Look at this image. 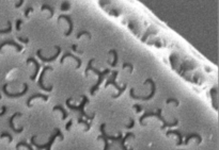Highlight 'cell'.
<instances>
[{"label": "cell", "mask_w": 219, "mask_h": 150, "mask_svg": "<svg viewBox=\"0 0 219 150\" xmlns=\"http://www.w3.org/2000/svg\"><path fill=\"white\" fill-rule=\"evenodd\" d=\"M94 62V59H91L89 61V64H88V67L86 68V72H85V75H88V72H89L90 69L92 70V72H94L95 74H96L97 76H98V80H97V82H96V84L94 85L93 87H91V89H90V94L91 95H94L95 94V92H96V89L98 87H100V83L103 82V80H104V78H105V76L106 75H108V74H110V70L109 69H106V70H104V72H98L96 68H94V67H92V63Z\"/></svg>", "instance_id": "cell-1"}, {"label": "cell", "mask_w": 219, "mask_h": 150, "mask_svg": "<svg viewBox=\"0 0 219 150\" xmlns=\"http://www.w3.org/2000/svg\"><path fill=\"white\" fill-rule=\"evenodd\" d=\"M81 98H82V102L80 103V105H78V107H76V105H71V98H69L67 100V108L69 109H71V110H73V111H78V112H80V114L82 115L83 117H86L87 119H89V120H91L92 121L93 120V118L95 117V113H93L92 114V116H89V115H87L86 114V112H85V105L88 103V98H87V96H85V95H81Z\"/></svg>", "instance_id": "cell-2"}, {"label": "cell", "mask_w": 219, "mask_h": 150, "mask_svg": "<svg viewBox=\"0 0 219 150\" xmlns=\"http://www.w3.org/2000/svg\"><path fill=\"white\" fill-rule=\"evenodd\" d=\"M57 136L60 137V140H64V136L62 135V133H61V131H60L59 128H56L55 129V134H53L51 135V137H50V140L47 142L46 144H43V145H39V144L35 143V137H37V135H33V136L31 137V144L33 145V146H35L37 148V149H46V150H50V147H51V145H53V140H55V138H56Z\"/></svg>", "instance_id": "cell-3"}, {"label": "cell", "mask_w": 219, "mask_h": 150, "mask_svg": "<svg viewBox=\"0 0 219 150\" xmlns=\"http://www.w3.org/2000/svg\"><path fill=\"white\" fill-rule=\"evenodd\" d=\"M146 83H151V87H152V91H151V94L149 95V96H136L135 95V89L134 88H130V96L133 99H136V100H150V99H152L153 97H154V94H155V83H154V81H153L152 79H146V81H144V84H146Z\"/></svg>", "instance_id": "cell-4"}, {"label": "cell", "mask_w": 219, "mask_h": 150, "mask_svg": "<svg viewBox=\"0 0 219 150\" xmlns=\"http://www.w3.org/2000/svg\"><path fill=\"white\" fill-rule=\"evenodd\" d=\"M118 74H119V72H118V70H116V72H113L112 78L110 79V80H107V82H106V87L108 86V85L111 84V85H113V86H114L116 89H118V92H119V93H118L116 95H113L112 98H119L120 96L123 94V92L125 91V89H126V87H127V84H124V85H123V87H120L119 85L116 84V77H118Z\"/></svg>", "instance_id": "cell-5"}, {"label": "cell", "mask_w": 219, "mask_h": 150, "mask_svg": "<svg viewBox=\"0 0 219 150\" xmlns=\"http://www.w3.org/2000/svg\"><path fill=\"white\" fill-rule=\"evenodd\" d=\"M8 87V84H3V86H2V92L4 93V95L7 96V97L9 98H18V97H21V96H24V95L26 94L27 91H28V84L27 83H24V91L23 92H19V93H14V94H12V93H9L7 89Z\"/></svg>", "instance_id": "cell-6"}, {"label": "cell", "mask_w": 219, "mask_h": 150, "mask_svg": "<svg viewBox=\"0 0 219 150\" xmlns=\"http://www.w3.org/2000/svg\"><path fill=\"white\" fill-rule=\"evenodd\" d=\"M155 116L158 118L159 120L163 121V126H161V128H160L161 130H164V129H165V128H167V127H174V126H176V125H177V122H179V120H177V119H175V120L173 121V122H167V121L165 120V118L161 116V109H158V110H157V112L155 113Z\"/></svg>", "instance_id": "cell-7"}, {"label": "cell", "mask_w": 219, "mask_h": 150, "mask_svg": "<svg viewBox=\"0 0 219 150\" xmlns=\"http://www.w3.org/2000/svg\"><path fill=\"white\" fill-rule=\"evenodd\" d=\"M46 70H53V67H50V66H44L43 72H42V74H41L40 79H39V82H37V86H39L41 89H43V91L50 92L51 89H53V85H50L49 87H45L44 84H43V78H44V75H45Z\"/></svg>", "instance_id": "cell-8"}, {"label": "cell", "mask_w": 219, "mask_h": 150, "mask_svg": "<svg viewBox=\"0 0 219 150\" xmlns=\"http://www.w3.org/2000/svg\"><path fill=\"white\" fill-rule=\"evenodd\" d=\"M56 49H57V53L53 56H51V58H45V56H42V50H37V56H39V58H40L43 62H53V61H55V60L59 56L60 52H61V49H60V47H57V46H56Z\"/></svg>", "instance_id": "cell-9"}, {"label": "cell", "mask_w": 219, "mask_h": 150, "mask_svg": "<svg viewBox=\"0 0 219 150\" xmlns=\"http://www.w3.org/2000/svg\"><path fill=\"white\" fill-rule=\"evenodd\" d=\"M17 116H21V113H19V112H16V113H14V115H12L10 117V128L11 130L14 131V133H20V132H23L24 130V127L19 128V129H16L15 128V126H14V118L17 117Z\"/></svg>", "instance_id": "cell-10"}, {"label": "cell", "mask_w": 219, "mask_h": 150, "mask_svg": "<svg viewBox=\"0 0 219 150\" xmlns=\"http://www.w3.org/2000/svg\"><path fill=\"white\" fill-rule=\"evenodd\" d=\"M105 127H106V125L105 124H103L102 126H100V132H102V135H100V136L97 137V140H104V142H105V148H104V150H109L108 140H107L106 136H105Z\"/></svg>", "instance_id": "cell-11"}, {"label": "cell", "mask_w": 219, "mask_h": 150, "mask_svg": "<svg viewBox=\"0 0 219 150\" xmlns=\"http://www.w3.org/2000/svg\"><path fill=\"white\" fill-rule=\"evenodd\" d=\"M35 98H42L43 100H45V101H47L48 100V96H46V95H43V94H34L32 95L31 97L28 98V100H27V105L29 107V108H31L32 105H31V101L33 100V99H35Z\"/></svg>", "instance_id": "cell-12"}, {"label": "cell", "mask_w": 219, "mask_h": 150, "mask_svg": "<svg viewBox=\"0 0 219 150\" xmlns=\"http://www.w3.org/2000/svg\"><path fill=\"white\" fill-rule=\"evenodd\" d=\"M30 62H32V63L35 64V72H34L33 76H31V77H30V79H31V80H35L37 74H39V72H40V64H39V63L35 61V59H33V58H29V59L27 60V64H29Z\"/></svg>", "instance_id": "cell-13"}, {"label": "cell", "mask_w": 219, "mask_h": 150, "mask_svg": "<svg viewBox=\"0 0 219 150\" xmlns=\"http://www.w3.org/2000/svg\"><path fill=\"white\" fill-rule=\"evenodd\" d=\"M72 58V59H74V60H76L77 61V66H76V68H79L80 66H81V60L79 59V58H77V56H75L74 54H72V53H70V52H67V53H64L63 54V56H62V59H61V64L64 62V59H67V58Z\"/></svg>", "instance_id": "cell-14"}, {"label": "cell", "mask_w": 219, "mask_h": 150, "mask_svg": "<svg viewBox=\"0 0 219 150\" xmlns=\"http://www.w3.org/2000/svg\"><path fill=\"white\" fill-rule=\"evenodd\" d=\"M7 45H11V46H14L15 48L18 50V51H20V50H23V47L20 45H18V44H16L15 42H13V41H4V42H2L1 44H0V51L2 50V48H3L4 46Z\"/></svg>", "instance_id": "cell-15"}, {"label": "cell", "mask_w": 219, "mask_h": 150, "mask_svg": "<svg viewBox=\"0 0 219 150\" xmlns=\"http://www.w3.org/2000/svg\"><path fill=\"white\" fill-rule=\"evenodd\" d=\"M61 18H65V19L67 20V23H70V29H69V31L65 33V35L69 36L71 33H72V31H73V21H72V18H71L69 15H60V16L58 17V21H60V20H61Z\"/></svg>", "instance_id": "cell-16"}, {"label": "cell", "mask_w": 219, "mask_h": 150, "mask_svg": "<svg viewBox=\"0 0 219 150\" xmlns=\"http://www.w3.org/2000/svg\"><path fill=\"white\" fill-rule=\"evenodd\" d=\"M171 134H174L175 136H177L179 137V142H177V144L176 145H182L183 144V137H182V134L179 133V131H176V130H170V131H168L166 133V135L167 136H169V135H171Z\"/></svg>", "instance_id": "cell-17"}, {"label": "cell", "mask_w": 219, "mask_h": 150, "mask_svg": "<svg viewBox=\"0 0 219 150\" xmlns=\"http://www.w3.org/2000/svg\"><path fill=\"white\" fill-rule=\"evenodd\" d=\"M193 137H196L197 140H198V144H201V142H202V138H201V136H200L199 134H197V133H191V134H188V135H187V137H186V140H185V145H188V143H189L190 138H193Z\"/></svg>", "instance_id": "cell-18"}, {"label": "cell", "mask_w": 219, "mask_h": 150, "mask_svg": "<svg viewBox=\"0 0 219 150\" xmlns=\"http://www.w3.org/2000/svg\"><path fill=\"white\" fill-rule=\"evenodd\" d=\"M57 110H59V111L62 112V119L65 120V118H67V112L65 111L61 105H55V107H53V111H57Z\"/></svg>", "instance_id": "cell-19"}, {"label": "cell", "mask_w": 219, "mask_h": 150, "mask_svg": "<svg viewBox=\"0 0 219 150\" xmlns=\"http://www.w3.org/2000/svg\"><path fill=\"white\" fill-rule=\"evenodd\" d=\"M105 136H106L107 140H114V142H120V140H122V133L120 132L119 135L118 136H112V135H108V134L105 133Z\"/></svg>", "instance_id": "cell-20"}, {"label": "cell", "mask_w": 219, "mask_h": 150, "mask_svg": "<svg viewBox=\"0 0 219 150\" xmlns=\"http://www.w3.org/2000/svg\"><path fill=\"white\" fill-rule=\"evenodd\" d=\"M217 92V89L216 88H213V89H211V96H212V98H213V105H214V108L217 110V105H216V102H217V98H216V93Z\"/></svg>", "instance_id": "cell-21"}, {"label": "cell", "mask_w": 219, "mask_h": 150, "mask_svg": "<svg viewBox=\"0 0 219 150\" xmlns=\"http://www.w3.org/2000/svg\"><path fill=\"white\" fill-rule=\"evenodd\" d=\"M20 146H25L28 150H33V148H32V146L31 145H29V144H27L26 142H19V143L16 145V150H18L20 148Z\"/></svg>", "instance_id": "cell-22"}, {"label": "cell", "mask_w": 219, "mask_h": 150, "mask_svg": "<svg viewBox=\"0 0 219 150\" xmlns=\"http://www.w3.org/2000/svg\"><path fill=\"white\" fill-rule=\"evenodd\" d=\"M110 53H113V56H114V61H113L112 63H109L108 62V64H110V65L112 66V67H116V63H118V53H116V50H111L110 51Z\"/></svg>", "instance_id": "cell-23"}, {"label": "cell", "mask_w": 219, "mask_h": 150, "mask_svg": "<svg viewBox=\"0 0 219 150\" xmlns=\"http://www.w3.org/2000/svg\"><path fill=\"white\" fill-rule=\"evenodd\" d=\"M8 25H9V27H8L7 29H2V30H0V34H7V33H10L11 31H12V25H11V23H10V21L8 23Z\"/></svg>", "instance_id": "cell-24"}, {"label": "cell", "mask_w": 219, "mask_h": 150, "mask_svg": "<svg viewBox=\"0 0 219 150\" xmlns=\"http://www.w3.org/2000/svg\"><path fill=\"white\" fill-rule=\"evenodd\" d=\"M0 137H1V138H3V137H8V138H9V143H11V142L13 140L12 135H11L10 133H8V132H2V133L0 134Z\"/></svg>", "instance_id": "cell-25"}, {"label": "cell", "mask_w": 219, "mask_h": 150, "mask_svg": "<svg viewBox=\"0 0 219 150\" xmlns=\"http://www.w3.org/2000/svg\"><path fill=\"white\" fill-rule=\"evenodd\" d=\"M78 124H83V125H86V126H87L86 131H89L90 127H91V125H90L89 122H88V121H86V120H83V119H81V117L78 118Z\"/></svg>", "instance_id": "cell-26"}, {"label": "cell", "mask_w": 219, "mask_h": 150, "mask_svg": "<svg viewBox=\"0 0 219 150\" xmlns=\"http://www.w3.org/2000/svg\"><path fill=\"white\" fill-rule=\"evenodd\" d=\"M46 9H47V10H49V11H50V17H51V16L53 15V10L49 7V6H46V4H44L43 8H42V11L46 10Z\"/></svg>", "instance_id": "cell-27"}, {"label": "cell", "mask_w": 219, "mask_h": 150, "mask_svg": "<svg viewBox=\"0 0 219 150\" xmlns=\"http://www.w3.org/2000/svg\"><path fill=\"white\" fill-rule=\"evenodd\" d=\"M81 35H88L89 36V39H91V34H90L89 32H87V31H81V32L78 33V34H77V39H79Z\"/></svg>", "instance_id": "cell-28"}, {"label": "cell", "mask_w": 219, "mask_h": 150, "mask_svg": "<svg viewBox=\"0 0 219 150\" xmlns=\"http://www.w3.org/2000/svg\"><path fill=\"white\" fill-rule=\"evenodd\" d=\"M171 102H174L176 105H179V100H177V99H172V98H169V99H167V100H166L167 105H169V103H171Z\"/></svg>", "instance_id": "cell-29"}, {"label": "cell", "mask_w": 219, "mask_h": 150, "mask_svg": "<svg viewBox=\"0 0 219 150\" xmlns=\"http://www.w3.org/2000/svg\"><path fill=\"white\" fill-rule=\"evenodd\" d=\"M125 67H130V74L133 72L134 66L132 65V64H128V63H124V64H123V68H125Z\"/></svg>", "instance_id": "cell-30"}, {"label": "cell", "mask_w": 219, "mask_h": 150, "mask_svg": "<svg viewBox=\"0 0 219 150\" xmlns=\"http://www.w3.org/2000/svg\"><path fill=\"white\" fill-rule=\"evenodd\" d=\"M69 9H70V4H69V2H64V3L62 4V8H61V10L65 11V10H69Z\"/></svg>", "instance_id": "cell-31"}, {"label": "cell", "mask_w": 219, "mask_h": 150, "mask_svg": "<svg viewBox=\"0 0 219 150\" xmlns=\"http://www.w3.org/2000/svg\"><path fill=\"white\" fill-rule=\"evenodd\" d=\"M134 109H136L137 113H139V112H141L143 110L142 107H141V105H134Z\"/></svg>", "instance_id": "cell-32"}, {"label": "cell", "mask_w": 219, "mask_h": 150, "mask_svg": "<svg viewBox=\"0 0 219 150\" xmlns=\"http://www.w3.org/2000/svg\"><path fill=\"white\" fill-rule=\"evenodd\" d=\"M134 126H135V120L133 118H130V124L128 126H126V128L127 129H132V128H134Z\"/></svg>", "instance_id": "cell-33"}, {"label": "cell", "mask_w": 219, "mask_h": 150, "mask_svg": "<svg viewBox=\"0 0 219 150\" xmlns=\"http://www.w3.org/2000/svg\"><path fill=\"white\" fill-rule=\"evenodd\" d=\"M7 111H8V108L6 107V105H3V107H2V112H0V117L3 116V115L7 113Z\"/></svg>", "instance_id": "cell-34"}, {"label": "cell", "mask_w": 219, "mask_h": 150, "mask_svg": "<svg viewBox=\"0 0 219 150\" xmlns=\"http://www.w3.org/2000/svg\"><path fill=\"white\" fill-rule=\"evenodd\" d=\"M72 124H73V121H72V120H70V121H69V122L67 124V126H65V129H67V131H70V130H71Z\"/></svg>", "instance_id": "cell-35"}, {"label": "cell", "mask_w": 219, "mask_h": 150, "mask_svg": "<svg viewBox=\"0 0 219 150\" xmlns=\"http://www.w3.org/2000/svg\"><path fill=\"white\" fill-rule=\"evenodd\" d=\"M30 11H33V9H32V8H31V7H29V8H28V9H27L26 13H25V16H26V17H28V13H29Z\"/></svg>", "instance_id": "cell-36"}, {"label": "cell", "mask_w": 219, "mask_h": 150, "mask_svg": "<svg viewBox=\"0 0 219 150\" xmlns=\"http://www.w3.org/2000/svg\"><path fill=\"white\" fill-rule=\"evenodd\" d=\"M20 23H21V20H17V25H16L17 31H19L20 30Z\"/></svg>", "instance_id": "cell-37"}, {"label": "cell", "mask_w": 219, "mask_h": 150, "mask_svg": "<svg viewBox=\"0 0 219 150\" xmlns=\"http://www.w3.org/2000/svg\"><path fill=\"white\" fill-rule=\"evenodd\" d=\"M18 39H19L20 42L25 43V44H27V43H29V39H21V37H18Z\"/></svg>", "instance_id": "cell-38"}, {"label": "cell", "mask_w": 219, "mask_h": 150, "mask_svg": "<svg viewBox=\"0 0 219 150\" xmlns=\"http://www.w3.org/2000/svg\"><path fill=\"white\" fill-rule=\"evenodd\" d=\"M23 2H24V0H20L19 3H17V4H16V8H17V9H18V8H19L20 6H21V4H23Z\"/></svg>", "instance_id": "cell-39"}, {"label": "cell", "mask_w": 219, "mask_h": 150, "mask_svg": "<svg viewBox=\"0 0 219 150\" xmlns=\"http://www.w3.org/2000/svg\"><path fill=\"white\" fill-rule=\"evenodd\" d=\"M76 48H77L76 45H73V46H72V49H73L74 52H77V51H78V50H76Z\"/></svg>", "instance_id": "cell-40"}, {"label": "cell", "mask_w": 219, "mask_h": 150, "mask_svg": "<svg viewBox=\"0 0 219 150\" xmlns=\"http://www.w3.org/2000/svg\"><path fill=\"white\" fill-rule=\"evenodd\" d=\"M0 99H1V95H0Z\"/></svg>", "instance_id": "cell-41"}]
</instances>
